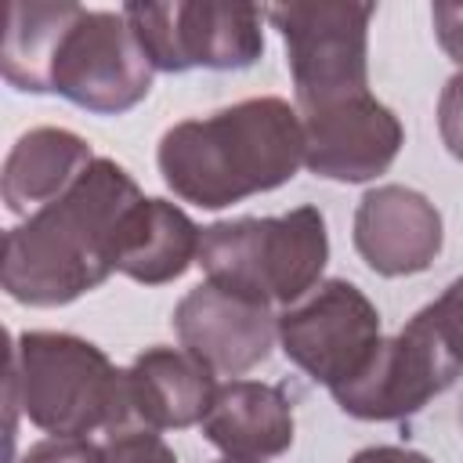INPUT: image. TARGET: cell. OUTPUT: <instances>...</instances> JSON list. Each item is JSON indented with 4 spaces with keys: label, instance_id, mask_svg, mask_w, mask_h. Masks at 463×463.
Segmentation results:
<instances>
[{
    "label": "cell",
    "instance_id": "6da1fadb",
    "mask_svg": "<svg viewBox=\"0 0 463 463\" xmlns=\"http://www.w3.org/2000/svg\"><path fill=\"white\" fill-rule=\"evenodd\" d=\"M141 199L137 181L98 156L61 199L4 235V293L25 307H61L98 289L116 271L123 221Z\"/></svg>",
    "mask_w": 463,
    "mask_h": 463
},
{
    "label": "cell",
    "instance_id": "7a4b0ae2",
    "mask_svg": "<svg viewBox=\"0 0 463 463\" xmlns=\"http://www.w3.org/2000/svg\"><path fill=\"white\" fill-rule=\"evenodd\" d=\"M163 184L199 210L275 192L304 166V123L286 98H246L174 123L156 148Z\"/></svg>",
    "mask_w": 463,
    "mask_h": 463
},
{
    "label": "cell",
    "instance_id": "3957f363",
    "mask_svg": "<svg viewBox=\"0 0 463 463\" xmlns=\"http://www.w3.org/2000/svg\"><path fill=\"white\" fill-rule=\"evenodd\" d=\"M7 394L51 438H90L105 430L109 441L123 430V369L76 333H18Z\"/></svg>",
    "mask_w": 463,
    "mask_h": 463
},
{
    "label": "cell",
    "instance_id": "277c9868",
    "mask_svg": "<svg viewBox=\"0 0 463 463\" xmlns=\"http://www.w3.org/2000/svg\"><path fill=\"white\" fill-rule=\"evenodd\" d=\"M199 264L206 282L257 300L293 307L329 264V232L318 206H297L279 217H235L203 228Z\"/></svg>",
    "mask_w": 463,
    "mask_h": 463
},
{
    "label": "cell",
    "instance_id": "5b68a950",
    "mask_svg": "<svg viewBox=\"0 0 463 463\" xmlns=\"http://www.w3.org/2000/svg\"><path fill=\"white\" fill-rule=\"evenodd\" d=\"M376 7L358 0H293L268 7L286 43L297 112H318L369 94V22Z\"/></svg>",
    "mask_w": 463,
    "mask_h": 463
},
{
    "label": "cell",
    "instance_id": "8992f818",
    "mask_svg": "<svg viewBox=\"0 0 463 463\" xmlns=\"http://www.w3.org/2000/svg\"><path fill=\"white\" fill-rule=\"evenodd\" d=\"M152 76L156 69L123 11L76 4L47 65V94H61L94 116H123L148 98Z\"/></svg>",
    "mask_w": 463,
    "mask_h": 463
},
{
    "label": "cell",
    "instance_id": "52a82bcc",
    "mask_svg": "<svg viewBox=\"0 0 463 463\" xmlns=\"http://www.w3.org/2000/svg\"><path fill=\"white\" fill-rule=\"evenodd\" d=\"M141 51L156 72H239L264 54L268 7L221 4V0H166V4H123Z\"/></svg>",
    "mask_w": 463,
    "mask_h": 463
},
{
    "label": "cell",
    "instance_id": "ba28073f",
    "mask_svg": "<svg viewBox=\"0 0 463 463\" xmlns=\"http://www.w3.org/2000/svg\"><path fill=\"white\" fill-rule=\"evenodd\" d=\"M459 373L463 369L434 329L430 311L420 307L394 336L376 344L373 358L347 383L333 387L329 394L340 412L369 423H387L416 416L430 398L445 394Z\"/></svg>",
    "mask_w": 463,
    "mask_h": 463
},
{
    "label": "cell",
    "instance_id": "9c48e42d",
    "mask_svg": "<svg viewBox=\"0 0 463 463\" xmlns=\"http://www.w3.org/2000/svg\"><path fill=\"white\" fill-rule=\"evenodd\" d=\"M376 304L347 279H322L304 300L279 315L282 354L315 383H347L380 344Z\"/></svg>",
    "mask_w": 463,
    "mask_h": 463
},
{
    "label": "cell",
    "instance_id": "30bf717a",
    "mask_svg": "<svg viewBox=\"0 0 463 463\" xmlns=\"http://www.w3.org/2000/svg\"><path fill=\"white\" fill-rule=\"evenodd\" d=\"M177 344L213 376H242L268 362L279 340V315L257 300L199 282L174 307Z\"/></svg>",
    "mask_w": 463,
    "mask_h": 463
},
{
    "label": "cell",
    "instance_id": "8fae6325",
    "mask_svg": "<svg viewBox=\"0 0 463 463\" xmlns=\"http://www.w3.org/2000/svg\"><path fill=\"white\" fill-rule=\"evenodd\" d=\"M304 123V166L315 177L365 184L391 170L405 145V127L373 90L318 112Z\"/></svg>",
    "mask_w": 463,
    "mask_h": 463
},
{
    "label": "cell",
    "instance_id": "7c38bea8",
    "mask_svg": "<svg viewBox=\"0 0 463 463\" xmlns=\"http://www.w3.org/2000/svg\"><path fill=\"white\" fill-rule=\"evenodd\" d=\"M351 239L369 271L383 279L427 271L445 242L438 206L409 184H376L354 206Z\"/></svg>",
    "mask_w": 463,
    "mask_h": 463
},
{
    "label": "cell",
    "instance_id": "4fadbf2b",
    "mask_svg": "<svg viewBox=\"0 0 463 463\" xmlns=\"http://www.w3.org/2000/svg\"><path fill=\"white\" fill-rule=\"evenodd\" d=\"M217 387L213 373L184 347H145L123 369V430L116 438L195 427L210 412Z\"/></svg>",
    "mask_w": 463,
    "mask_h": 463
},
{
    "label": "cell",
    "instance_id": "5bb4252c",
    "mask_svg": "<svg viewBox=\"0 0 463 463\" xmlns=\"http://www.w3.org/2000/svg\"><path fill=\"white\" fill-rule=\"evenodd\" d=\"M203 438L224 459L264 463L293 445V405L282 387L260 380H228L203 416Z\"/></svg>",
    "mask_w": 463,
    "mask_h": 463
},
{
    "label": "cell",
    "instance_id": "9a60e30c",
    "mask_svg": "<svg viewBox=\"0 0 463 463\" xmlns=\"http://www.w3.org/2000/svg\"><path fill=\"white\" fill-rule=\"evenodd\" d=\"M98 156L90 152L87 137H80L76 130L65 127H33L25 130L0 170V195L4 206L14 217H29L40 206L61 199L80 177L83 170L94 163Z\"/></svg>",
    "mask_w": 463,
    "mask_h": 463
},
{
    "label": "cell",
    "instance_id": "2e32d148",
    "mask_svg": "<svg viewBox=\"0 0 463 463\" xmlns=\"http://www.w3.org/2000/svg\"><path fill=\"white\" fill-rule=\"evenodd\" d=\"M203 228L166 199L145 195L123 221L116 271L141 286H166L199 264Z\"/></svg>",
    "mask_w": 463,
    "mask_h": 463
},
{
    "label": "cell",
    "instance_id": "e0dca14e",
    "mask_svg": "<svg viewBox=\"0 0 463 463\" xmlns=\"http://www.w3.org/2000/svg\"><path fill=\"white\" fill-rule=\"evenodd\" d=\"M76 4H25L14 0L7 11V33L0 51L4 80L25 94H47V65L54 43Z\"/></svg>",
    "mask_w": 463,
    "mask_h": 463
},
{
    "label": "cell",
    "instance_id": "ac0fdd59",
    "mask_svg": "<svg viewBox=\"0 0 463 463\" xmlns=\"http://www.w3.org/2000/svg\"><path fill=\"white\" fill-rule=\"evenodd\" d=\"M18 463H109V449L90 438H43L33 441Z\"/></svg>",
    "mask_w": 463,
    "mask_h": 463
},
{
    "label": "cell",
    "instance_id": "d6986e66",
    "mask_svg": "<svg viewBox=\"0 0 463 463\" xmlns=\"http://www.w3.org/2000/svg\"><path fill=\"white\" fill-rule=\"evenodd\" d=\"M427 311H430L434 329L441 333L449 354H452V358L459 362V369H463V275L452 279V282L445 286V293H441L434 304H427Z\"/></svg>",
    "mask_w": 463,
    "mask_h": 463
},
{
    "label": "cell",
    "instance_id": "ffe728a7",
    "mask_svg": "<svg viewBox=\"0 0 463 463\" xmlns=\"http://www.w3.org/2000/svg\"><path fill=\"white\" fill-rule=\"evenodd\" d=\"M438 134L452 159L463 163V69L445 80L438 98Z\"/></svg>",
    "mask_w": 463,
    "mask_h": 463
},
{
    "label": "cell",
    "instance_id": "44dd1931",
    "mask_svg": "<svg viewBox=\"0 0 463 463\" xmlns=\"http://www.w3.org/2000/svg\"><path fill=\"white\" fill-rule=\"evenodd\" d=\"M105 449H109V463H177L174 449L159 434H148V430L112 438L105 441Z\"/></svg>",
    "mask_w": 463,
    "mask_h": 463
},
{
    "label": "cell",
    "instance_id": "7402d4cb",
    "mask_svg": "<svg viewBox=\"0 0 463 463\" xmlns=\"http://www.w3.org/2000/svg\"><path fill=\"white\" fill-rule=\"evenodd\" d=\"M430 22H434V36L445 58L463 65V4H434Z\"/></svg>",
    "mask_w": 463,
    "mask_h": 463
},
{
    "label": "cell",
    "instance_id": "603a6c76",
    "mask_svg": "<svg viewBox=\"0 0 463 463\" xmlns=\"http://www.w3.org/2000/svg\"><path fill=\"white\" fill-rule=\"evenodd\" d=\"M351 463H434V459L405 445H369V449H358Z\"/></svg>",
    "mask_w": 463,
    "mask_h": 463
},
{
    "label": "cell",
    "instance_id": "cb8c5ba5",
    "mask_svg": "<svg viewBox=\"0 0 463 463\" xmlns=\"http://www.w3.org/2000/svg\"><path fill=\"white\" fill-rule=\"evenodd\" d=\"M217 463H250V459H217Z\"/></svg>",
    "mask_w": 463,
    "mask_h": 463
}]
</instances>
